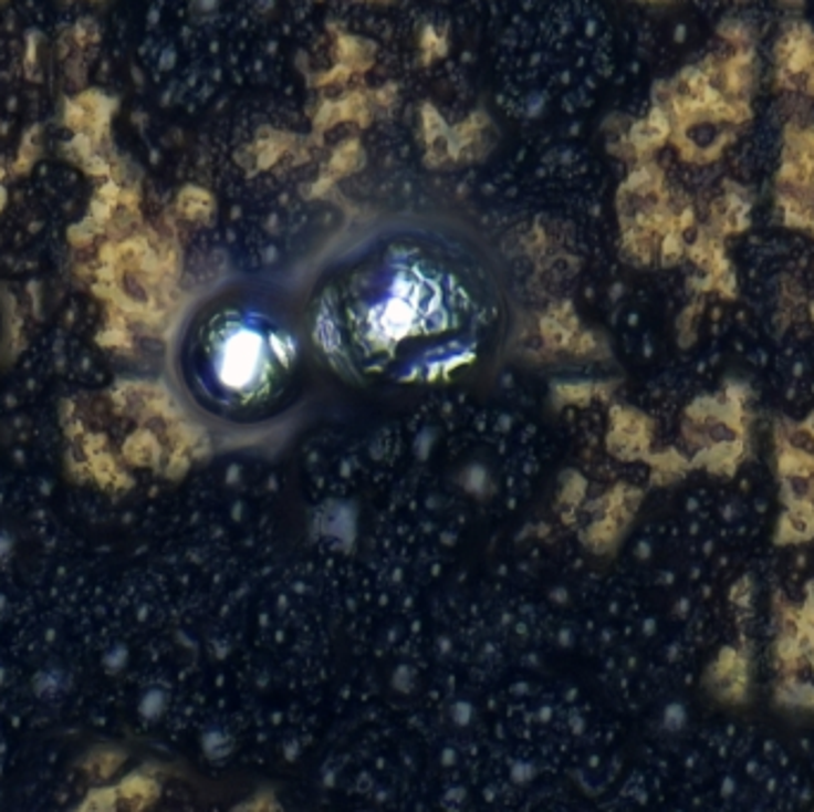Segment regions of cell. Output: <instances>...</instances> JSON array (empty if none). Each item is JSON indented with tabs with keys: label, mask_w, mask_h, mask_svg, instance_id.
I'll return each instance as SVG.
<instances>
[{
	"label": "cell",
	"mask_w": 814,
	"mask_h": 812,
	"mask_svg": "<svg viewBox=\"0 0 814 812\" xmlns=\"http://www.w3.org/2000/svg\"><path fill=\"white\" fill-rule=\"evenodd\" d=\"M175 365L184 394L202 415L229 427H260L299 400L307 343L274 295L229 289L184 322Z\"/></svg>",
	"instance_id": "2"
},
{
	"label": "cell",
	"mask_w": 814,
	"mask_h": 812,
	"mask_svg": "<svg viewBox=\"0 0 814 812\" xmlns=\"http://www.w3.org/2000/svg\"><path fill=\"white\" fill-rule=\"evenodd\" d=\"M483 293V264L452 233L407 227L379 233L348 260L326 303L348 317L353 353L367 369L434 363L438 339L474 322Z\"/></svg>",
	"instance_id": "1"
}]
</instances>
